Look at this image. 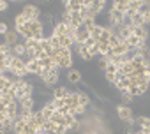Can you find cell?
Here are the masks:
<instances>
[{"mask_svg": "<svg viewBox=\"0 0 150 134\" xmlns=\"http://www.w3.org/2000/svg\"><path fill=\"white\" fill-rule=\"evenodd\" d=\"M21 14L28 20V21H35V20H41L39 16H41V11H39V7H35V6H32V4H27V6H23V9H21Z\"/></svg>", "mask_w": 150, "mask_h": 134, "instance_id": "obj_1", "label": "cell"}, {"mask_svg": "<svg viewBox=\"0 0 150 134\" xmlns=\"http://www.w3.org/2000/svg\"><path fill=\"white\" fill-rule=\"evenodd\" d=\"M117 115H118V118H120L122 122H125V123L134 120L132 109H131L129 106H124V104H118V106H117Z\"/></svg>", "mask_w": 150, "mask_h": 134, "instance_id": "obj_2", "label": "cell"}, {"mask_svg": "<svg viewBox=\"0 0 150 134\" xmlns=\"http://www.w3.org/2000/svg\"><path fill=\"white\" fill-rule=\"evenodd\" d=\"M25 67H27V62H25L21 56H13L11 62H9V71H11L13 74H16L18 71L25 69Z\"/></svg>", "mask_w": 150, "mask_h": 134, "instance_id": "obj_3", "label": "cell"}, {"mask_svg": "<svg viewBox=\"0 0 150 134\" xmlns=\"http://www.w3.org/2000/svg\"><path fill=\"white\" fill-rule=\"evenodd\" d=\"M27 122H28V125H32V127H35L37 130H41L42 125H44V122H46V118L42 116L41 111H34V115H32L30 120H27Z\"/></svg>", "mask_w": 150, "mask_h": 134, "instance_id": "obj_4", "label": "cell"}, {"mask_svg": "<svg viewBox=\"0 0 150 134\" xmlns=\"http://www.w3.org/2000/svg\"><path fill=\"white\" fill-rule=\"evenodd\" d=\"M83 7V0H67L65 2V11L69 13H80Z\"/></svg>", "mask_w": 150, "mask_h": 134, "instance_id": "obj_5", "label": "cell"}, {"mask_svg": "<svg viewBox=\"0 0 150 134\" xmlns=\"http://www.w3.org/2000/svg\"><path fill=\"white\" fill-rule=\"evenodd\" d=\"M18 35H20V34L16 32V28H14V30H11V28H9V32L4 35V44H7V46H11V48H13L14 44H18Z\"/></svg>", "mask_w": 150, "mask_h": 134, "instance_id": "obj_6", "label": "cell"}, {"mask_svg": "<svg viewBox=\"0 0 150 134\" xmlns=\"http://www.w3.org/2000/svg\"><path fill=\"white\" fill-rule=\"evenodd\" d=\"M64 102H65V106L71 109V108H78L80 106V99H78V92H71L65 99H64Z\"/></svg>", "mask_w": 150, "mask_h": 134, "instance_id": "obj_7", "label": "cell"}, {"mask_svg": "<svg viewBox=\"0 0 150 134\" xmlns=\"http://www.w3.org/2000/svg\"><path fill=\"white\" fill-rule=\"evenodd\" d=\"M131 32H132V35H136L139 41H146L148 39V30L145 28V27H131Z\"/></svg>", "mask_w": 150, "mask_h": 134, "instance_id": "obj_8", "label": "cell"}, {"mask_svg": "<svg viewBox=\"0 0 150 134\" xmlns=\"http://www.w3.org/2000/svg\"><path fill=\"white\" fill-rule=\"evenodd\" d=\"M88 39H90V32H88L85 27H80L78 32H76V42H78V44H85Z\"/></svg>", "mask_w": 150, "mask_h": 134, "instance_id": "obj_9", "label": "cell"}, {"mask_svg": "<svg viewBox=\"0 0 150 134\" xmlns=\"http://www.w3.org/2000/svg\"><path fill=\"white\" fill-rule=\"evenodd\" d=\"M113 9L122 13V14H125L127 9H129V0H117V2H113Z\"/></svg>", "mask_w": 150, "mask_h": 134, "instance_id": "obj_10", "label": "cell"}, {"mask_svg": "<svg viewBox=\"0 0 150 134\" xmlns=\"http://www.w3.org/2000/svg\"><path fill=\"white\" fill-rule=\"evenodd\" d=\"M37 62H39V65H41V69H51V67L55 65V62H53V60H51L46 53H44V55H42Z\"/></svg>", "mask_w": 150, "mask_h": 134, "instance_id": "obj_11", "label": "cell"}, {"mask_svg": "<svg viewBox=\"0 0 150 134\" xmlns=\"http://www.w3.org/2000/svg\"><path fill=\"white\" fill-rule=\"evenodd\" d=\"M41 23H42L44 28H46V27H53V25H55V14H53V13H44L42 18H41Z\"/></svg>", "mask_w": 150, "mask_h": 134, "instance_id": "obj_12", "label": "cell"}, {"mask_svg": "<svg viewBox=\"0 0 150 134\" xmlns=\"http://www.w3.org/2000/svg\"><path fill=\"white\" fill-rule=\"evenodd\" d=\"M69 94H71V92H69L65 87H57V88L53 90V95H51V99H65Z\"/></svg>", "mask_w": 150, "mask_h": 134, "instance_id": "obj_13", "label": "cell"}, {"mask_svg": "<svg viewBox=\"0 0 150 134\" xmlns=\"http://www.w3.org/2000/svg\"><path fill=\"white\" fill-rule=\"evenodd\" d=\"M131 87V80L129 78H124V80H118L117 83H115V88L122 94V92H127V88Z\"/></svg>", "mask_w": 150, "mask_h": 134, "instance_id": "obj_14", "label": "cell"}, {"mask_svg": "<svg viewBox=\"0 0 150 134\" xmlns=\"http://www.w3.org/2000/svg\"><path fill=\"white\" fill-rule=\"evenodd\" d=\"M27 71H28V74H34V76H37V73L41 71V65H39V62H37V60H30V62L27 63Z\"/></svg>", "mask_w": 150, "mask_h": 134, "instance_id": "obj_15", "label": "cell"}, {"mask_svg": "<svg viewBox=\"0 0 150 134\" xmlns=\"http://www.w3.org/2000/svg\"><path fill=\"white\" fill-rule=\"evenodd\" d=\"M67 80H69L71 83H80V81H81V73H80L78 69H71V71L67 73Z\"/></svg>", "mask_w": 150, "mask_h": 134, "instance_id": "obj_16", "label": "cell"}, {"mask_svg": "<svg viewBox=\"0 0 150 134\" xmlns=\"http://www.w3.org/2000/svg\"><path fill=\"white\" fill-rule=\"evenodd\" d=\"M58 42H60V48H67V49H71L74 44H76V41H74V39H71V37H67V35H62V37H58Z\"/></svg>", "mask_w": 150, "mask_h": 134, "instance_id": "obj_17", "label": "cell"}, {"mask_svg": "<svg viewBox=\"0 0 150 134\" xmlns=\"http://www.w3.org/2000/svg\"><path fill=\"white\" fill-rule=\"evenodd\" d=\"M103 30H104V27H103V25H96V27L90 30V37H92L96 42H99V37H101Z\"/></svg>", "mask_w": 150, "mask_h": 134, "instance_id": "obj_18", "label": "cell"}, {"mask_svg": "<svg viewBox=\"0 0 150 134\" xmlns=\"http://www.w3.org/2000/svg\"><path fill=\"white\" fill-rule=\"evenodd\" d=\"M13 55L14 56H25V42H18L13 46Z\"/></svg>", "mask_w": 150, "mask_h": 134, "instance_id": "obj_19", "label": "cell"}, {"mask_svg": "<svg viewBox=\"0 0 150 134\" xmlns=\"http://www.w3.org/2000/svg\"><path fill=\"white\" fill-rule=\"evenodd\" d=\"M41 113H42V116L46 118V120H51V116H53V113H55V109H53V106L48 102V104H44V108L41 109Z\"/></svg>", "mask_w": 150, "mask_h": 134, "instance_id": "obj_20", "label": "cell"}, {"mask_svg": "<svg viewBox=\"0 0 150 134\" xmlns=\"http://www.w3.org/2000/svg\"><path fill=\"white\" fill-rule=\"evenodd\" d=\"M134 122L139 123L141 129H150V116H136Z\"/></svg>", "mask_w": 150, "mask_h": 134, "instance_id": "obj_21", "label": "cell"}, {"mask_svg": "<svg viewBox=\"0 0 150 134\" xmlns=\"http://www.w3.org/2000/svg\"><path fill=\"white\" fill-rule=\"evenodd\" d=\"M143 7V0H129V9L132 13H139Z\"/></svg>", "mask_w": 150, "mask_h": 134, "instance_id": "obj_22", "label": "cell"}, {"mask_svg": "<svg viewBox=\"0 0 150 134\" xmlns=\"http://www.w3.org/2000/svg\"><path fill=\"white\" fill-rule=\"evenodd\" d=\"M111 35H113V28H108V27H106V28L103 30L101 37H99V42H110Z\"/></svg>", "mask_w": 150, "mask_h": 134, "instance_id": "obj_23", "label": "cell"}, {"mask_svg": "<svg viewBox=\"0 0 150 134\" xmlns=\"http://www.w3.org/2000/svg\"><path fill=\"white\" fill-rule=\"evenodd\" d=\"M131 21H132L134 27H145V20H143V14H141V13H136V14L131 18Z\"/></svg>", "mask_w": 150, "mask_h": 134, "instance_id": "obj_24", "label": "cell"}, {"mask_svg": "<svg viewBox=\"0 0 150 134\" xmlns=\"http://www.w3.org/2000/svg\"><path fill=\"white\" fill-rule=\"evenodd\" d=\"M27 23H28V20H27L21 13H20V14L16 16V20H14V27H16V30H18V28H23Z\"/></svg>", "mask_w": 150, "mask_h": 134, "instance_id": "obj_25", "label": "cell"}, {"mask_svg": "<svg viewBox=\"0 0 150 134\" xmlns=\"http://www.w3.org/2000/svg\"><path fill=\"white\" fill-rule=\"evenodd\" d=\"M20 108H25V109H34V99L32 97H27V99H21L18 101Z\"/></svg>", "mask_w": 150, "mask_h": 134, "instance_id": "obj_26", "label": "cell"}, {"mask_svg": "<svg viewBox=\"0 0 150 134\" xmlns=\"http://www.w3.org/2000/svg\"><path fill=\"white\" fill-rule=\"evenodd\" d=\"M97 46H99V55H103V56H106L111 51V46L108 42H97Z\"/></svg>", "mask_w": 150, "mask_h": 134, "instance_id": "obj_27", "label": "cell"}, {"mask_svg": "<svg viewBox=\"0 0 150 134\" xmlns=\"http://www.w3.org/2000/svg\"><path fill=\"white\" fill-rule=\"evenodd\" d=\"M78 99H80V106L81 108H87L90 104V97L87 94H83V92H78Z\"/></svg>", "mask_w": 150, "mask_h": 134, "instance_id": "obj_28", "label": "cell"}, {"mask_svg": "<svg viewBox=\"0 0 150 134\" xmlns=\"http://www.w3.org/2000/svg\"><path fill=\"white\" fill-rule=\"evenodd\" d=\"M51 122H53V123H57V125H64L65 116H64V115H60L58 111H55V113H53V116H51Z\"/></svg>", "mask_w": 150, "mask_h": 134, "instance_id": "obj_29", "label": "cell"}, {"mask_svg": "<svg viewBox=\"0 0 150 134\" xmlns=\"http://www.w3.org/2000/svg\"><path fill=\"white\" fill-rule=\"evenodd\" d=\"M139 13L143 14L145 25H146V23H150V7H148V6H145V2H143V7H141V11H139Z\"/></svg>", "mask_w": 150, "mask_h": 134, "instance_id": "obj_30", "label": "cell"}, {"mask_svg": "<svg viewBox=\"0 0 150 134\" xmlns=\"http://www.w3.org/2000/svg\"><path fill=\"white\" fill-rule=\"evenodd\" d=\"M0 125H2V129H6V130L9 132V130H13V129H14V120H13V118H6Z\"/></svg>", "mask_w": 150, "mask_h": 134, "instance_id": "obj_31", "label": "cell"}, {"mask_svg": "<svg viewBox=\"0 0 150 134\" xmlns=\"http://www.w3.org/2000/svg\"><path fill=\"white\" fill-rule=\"evenodd\" d=\"M96 25H97V21H96L94 18H85V20H83V27H85L88 32H90V30H92Z\"/></svg>", "mask_w": 150, "mask_h": 134, "instance_id": "obj_32", "label": "cell"}, {"mask_svg": "<svg viewBox=\"0 0 150 134\" xmlns=\"http://www.w3.org/2000/svg\"><path fill=\"white\" fill-rule=\"evenodd\" d=\"M50 104L53 106V109H55V111H58V109H62V108L65 106L64 99H51V102H50Z\"/></svg>", "mask_w": 150, "mask_h": 134, "instance_id": "obj_33", "label": "cell"}, {"mask_svg": "<svg viewBox=\"0 0 150 134\" xmlns=\"http://www.w3.org/2000/svg\"><path fill=\"white\" fill-rule=\"evenodd\" d=\"M131 101H132V97H131L127 92H122V94H120V102H122L124 106H129V104H131Z\"/></svg>", "mask_w": 150, "mask_h": 134, "instance_id": "obj_34", "label": "cell"}, {"mask_svg": "<svg viewBox=\"0 0 150 134\" xmlns=\"http://www.w3.org/2000/svg\"><path fill=\"white\" fill-rule=\"evenodd\" d=\"M108 44H110V46H111V49H113V48H117V46H120V44H122V41H120V37H118V35H115V34H113Z\"/></svg>", "mask_w": 150, "mask_h": 134, "instance_id": "obj_35", "label": "cell"}, {"mask_svg": "<svg viewBox=\"0 0 150 134\" xmlns=\"http://www.w3.org/2000/svg\"><path fill=\"white\" fill-rule=\"evenodd\" d=\"M127 94H129L131 97H136V95H141V92H139V88H138L136 85H132V83H131V87L127 88Z\"/></svg>", "mask_w": 150, "mask_h": 134, "instance_id": "obj_36", "label": "cell"}, {"mask_svg": "<svg viewBox=\"0 0 150 134\" xmlns=\"http://www.w3.org/2000/svg\"><path fill=\"white\" fill-rule=\"evenodd\" d=\"M104 73H106V74H117V73H118V65H115V63H111V62H110Z\"/></svg>", "mask_w": 150, "mask_h": 134, "instance_id": "obj_37", "label": "cell"}, {"mask_svg": "<svg viewBox=\"0 0 150 134\" xmlns=\"http://www.w3.org/2000/svg\"><path fill=\"white\" fill-rule=\"evenodd\" d=\"M21 134H37V129L35 127H32V125H28V122H27V127L23 129V132Z\"/></svg>", "mask_w": 150, "mask_h": 134, "instance_id": "obj_38", "label": "cell"}, {"mask_svg": "<svg viewBox=\"0 0 150 134\" xmlns=\"http://www.w3.org/2000/svg\"><path fill=\"white\" fill-rule=\"evenodd\" d=\"M62 23H65V25L71 23V13H69V11H64V13H62Z\"/></svg>", "mask_w": 150, "mask_h": 134, "instance_id": "obj_39", "label": "cell"}, {"mask_svg": "<svg viewBox=\"0 0 150 134\" xmlns=\"http://www.w3.org/2000/svg\"><path fill=\"white\" fill-rule=\"evenodd\" d=\"M108 63H110V60L106 58V56H101V60H99V67L103 71H106V67H108Z\"/></svg>", "mask_w": 150, "mask_h": 134, "instance_id": "obj_40", "label": "cell"}, {"mask_svg": "<svg viewBox=\"0 0 150 134\" xmlns=\"http://www.w3.org/2000/svg\"><path fill=\"white\" fill-rule=\"evenodd\" d=\"M88 55H90V58H94L96 55H99V46L96 44V46H92V48H88Z\"/></svg>", "mask_w": 150, "mask_h": 134, "instance_id": "obj_41", "label": "cell"}, {"mask_svg": "<svg viewBox=\"0 0 150 134\" xmlns=\"http://www.w3.org/2000/svg\"><path fill=\"white\" fill-rule=\"evenodd\" d=\"M7 32H9V27H7V23L0 21V35H6Z\"/></svg>", "mask_w": 150, "mask_h": 134, "instance_id": "obj_42", "label": "cell"}, {"mask_svg": "<svg viewBox=\"0 0 150 134\" xmlns=\"http://www.w3.org/2000/svg\"><path fill=\"white\" fill-rule=\"evenodd\" d=\"M67 132H69V129H65L64 125H57V129H55L53 134H67Z\"/></svg>", "mask_w": 150, "mask_h": 134, "instance_id": "obj_43", "label": "cell"}, {"mask_svg": "<svg viewBox=\"0 0 150 134\" xmlns=\"http://www.w3.org/2000/svg\"><path fill=\"white\" fill-rule=\"evenodd\" d=\"M104 78H106V81H110V83H117V76H115V74H106V73H104Z\"/></svg>", "mask_w": 150, "mask_h": 134, "instance_id": "obj_44", "label": "cell"}, {"mask_svg": "<svg viewBox=\"0 0 150 134\" xmlns=\"http://www.w3.org/2000/svg\"><path fill=\"white\" fill-rule=\"evenodd\" d=\"M9 6H7V2H4V0H0V13H2V11H6Z\"/></svg>", "mask_w": 150, "mask_h": 134, "instance_id": "obj_45", "label": "cell"}, {"mask_svg": "<svg viewBox=\"0 0 150 134\" xmlns=\"http://www.w3.org/2000/svg\"><path fill=\"white\" fill-rule=\"evenodd\" d=\"M0 113L7 115V106H6V104H0Z\"/></svg>", "mask_w": 150, "mask_h": 134, "instance_id": "obj_46", "label": "cell"}, {"mask_svg": "<svg viewBox=\"0 0 150 134\" xmlns=\"http://www.w3.org/2000/svg\"><path fill=\"white\" fill-rule=\"evenodd\" d=\"M0 134H7V130H6V129H2V125H0Z\"/></svg>", "mask_w": 150, "mask_h": 134, "instance_id": "obj_47", "label": "cell"}, {"mask_svg": "<svg viewBox=\"0 0 150 134\" xmlns=\"http://www.w3.org/2000/svg\"><path fill=\"white\" fill-rule=\"evenodd\" d=\"M37 134H50V132H46V130H37Z\"/></svg>", "mask_w": 150, "mask_h": 134, "instance_id": "obj_48", "label": "cell"}, {"mask_svg": "<svg viewBox=\"0 0 150 134\" xmlns=\"http://www.w3.org/2000/svg\"><path fill=\"white\" fill-rule=\"evenodd\" d=\"M0 44H2V42H0Z\"/></svg>", "mask_w": 150, "mask_h": 134, "instance_id": "obj_49", "label": "cell"}]
</instances>
